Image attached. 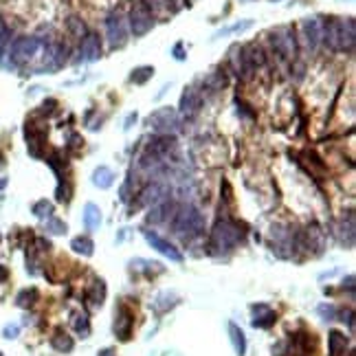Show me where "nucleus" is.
<instances>
[{"label":"nucleus","instance_id":"obj_38","mask_svg":"<svg viewBox=\"0 0 356 356\" xmlns=\"http://www.w3.org/2000/svg\"><path fill=\"white\" fill-rule=\"evenodd\" d=\"M121 200H123V202H128V200H130V181L121 187Z\"/></svg>","mask_w":356,"mask_h":356},{"label":"nucleus","instance_id":"obj_19","mask_svg":"<svg viewBox=\"0 0 356 356\" xmlns=\"http://www.w3.org/2000/svg\"><path fill=\"white\" fill-rule=\"evenodd\" d=\"M112 183H115V174H112L110 167L101 165V167H97L95 171H92V185H95V187L108 189V187H112Z\"/></svg>","mask_w":356,"mask_h":356},{"label":"nucleus","instance_id":"obj_36","mask_svg":"<svg viewBox=\"0 0 356 356\" xmlns=\"http://www.w3.org/2000/svg\"><path fill=\"white\" fill-rule=\"evenodd\" d=\"M55 194H57V200H59V202H66V200H68V194H70V191H68V187H66V185H64V187L59 185Z\"/></svg>","mask_w":356,"mask_h":356},{"label":"nucleus","instance_id":"obj_26","mask_svg":"<svg viewBox=\"0 0 356 356\" xmlns=\"http://www.w3.org/2000/svg\"><path fill=\"white\" fill-rule=\"evenodd\" d=\"M251 26H253V20H242V22H235V24H231V26H227V29L218 31L216 35H213V40H218V38H222V35H229V33H242V31H246V29H251Z\"/></svg>","mask_w":356,"mask_h":356},{"label":"nucleus","instance_id":"obj_8","mask_svg":"<svg viewBox=\"0 0 356 356\" xmlns=\"http://www.w3.org/2000/svg\"><path fill=\"white\" fill-rule=\"evenodd\" d=\"M171 150H176L174 134H156V136H152L150 143H148V148H145V152H148L150 156L158 158V161H163V158L167 156Z\"/></svg>","mask_w":356,"mask_h":356},{"label":"nucleus","instance_id":"obj_10","mask_svg":"<svg viewBox=\"0 0 356 356\" xmlns=\"http://www.w3.org/2000/svg\"><path fill=\"white\" fill-rule=\"evenodd\" d=\"M301 29H303V38H306L308 49L314 51L316 46L321 44V40H323V22H321V18H306V20H303V24H301Z\"/></svg>","mask_w":356,"mask_h":356},{"label":"nucleus","instance_id":"obj_5","mask_svg":"<svg viewBox=\"0 0 356 356\" xmlns=\"http://www.w3.org/2000/svg\"><path fill=\"white\" fill-rule=\"evenodd\" d=\"M270 44H273V49L277 55L281 57H293L297 46H295V33L293 29H288V26H279V29H275L270 33Z\"/></svg>","mask_w":356,"mask_h":356},{"label":"nucleus","instance_id":"obj_2","mask_svg":"<svg viewBox=\"0 0 356 356\" xmlns=\"http://www.w3.org/2000/svg\"><path fill=\"white\" fill-rule=\"evenodd\" d=\"M240 237H242V231H240L237 224L229 222V220H220L213 227V231H211V244L209 246L220 251V253L222 251H231L237 242H240Z\"/></svg>","mask_w":356,"mask_h":356},{"label":"nucleus","instance_id":"obj_9","mask_svg":"<svg viewBox=\"0 0 356 356\" xmlns=\"http://www.w3.org/2000/svg\"><path fill=\"white\" fill-rule=\"evenodd\" d=\"M145 240L152 244V248H156L158 253H163L165 257H169L171 262H183L181 251H178L174 244H169L167 240H165V237H161L158 233H154V231H145Z\"/></svg>","mask_w":356,"mask_h":356},{"label":"nucleus","instance_id":"obj_29","mask_svg":"<svg viewBox=\"0 0 356 356\" xmlns=\"http://www.w3.org/2000/svg\"><path fill=\"white\" fill-rule=\"evenodd\" d=\"M33 213H35L38 218H51L53 204H51L49 200H38L35 204H33Z\"/></svg>","mask_w":356,"mask_h":356},{"label":"nucleus","instance_id":"obj_16","mask_svg":"<svg viewBox=\"0 0 356 356\" xmlns=\"http://www.w3.org/2000/svg\"><path fill=\"white\" fill-rule=\"evenodd\" d=\"M171 204L167 198L165 200H161V202H156V204H152V209H150V213H148V222H152V224H161V222H165L169 218V211H171Z\"/></svg>","mask_w":356,"mask_h":356},{"label":"nucleus","instance_id":"obj_31","mask_svg":"<svg viewBox=\"0 0 356 356\" xmlns=\"http://www.w3.org/2000/svg\"><path fill=\"white\" fill-rule=\"evenodd\" d=\"M204 86H207L209 90H220L222 86H224V77H222V73H213V75H209V77H207V82H204Z\"/></svg>","mask_w":356,"mask_h":356},{"label":"nucleus","instance_id":"obj_43","mask_svg":"<svg viewBox=\"0 0 356 356\" xmlns=\"http://www.w3.org/2000/svg\"><path fill=\"white\" fill-rule=\"evenodd\" d=\"M7 187V178H0V191H3Z\"/></svg>","mask_w":356,"mask_h":356},{"label":"nucleus","instance_id":"obj_12","mask_svg":"<svg viewBox=\"0 0 356 356\" xmlns=\"http://www.w3.org/2000/svg\"><path fill=\"white\" fill-rule=\"evenodd\" d=\"M79 53H82V59H84V62H97L99 55H101V44H99V35H95V33H88V35L82 40V49H79Z\"/></svg>","mask_w":356,"mask_h":356},{"label":"nucleus","instance_id":"obj_1","mask_svg":"<svg viewBox=\"0 0 356 356\" xmlns=\"http://www.w3.org/2000/svg\"><path fill=\"white\" fill-rule=\"evenodd\" d=\"M202 229H204V220H202V213L196 207L178 209L174 220H171V231L181 237L198 235V233H202Z\"/></svg>","mask_w":356,"mask_h":356},{"label":"nucleus","instance_id":"obj_14","mask_svg":"<svg viewBox=\"0 0 356 356\" xmlns=\"http://www.w3.org/2000/svg\"><path fill=\"white\" fill-rule=\"evenodd\" d=\"M354 18L339 20V40H341V51H352L354 49Z\"/></svg>","mask_w":356,"mask_h":356},{"label":"nucleus","instance_id":"obj_41","mask_svg":"<svg viewBox=\"0 0 356 356\" xmlns=\"http://www.w3.org/2000/svg\"><path fill=\"white\" fill-rule=\"evenodd\" d=\"M97 356H117V354H115V349H112V347H105V349H101V352H99Z\"/></svg>","mask_w":356,"mask_h":356},{"label":"nucleus","instance_id":"obj_44","mask_svg":"<svg viewBox=\"0 0 356 356\" xmlns=\"http://www.w3.org/2000/svg\"><path fill=\"white\" fill-rule=\"evenodd\" d=\"M0 240H3V235H0Z\"/></svg>","mask_w":356,"mask_h":356},{"label":"nucleus","instance_id":"obj_40","mask_svg":"<svg viewBox=\"0 0 356 356\" xmlns=\"http://www.w3.org/2000/svg\"><path fill=\"white\" fill-rule=\"evenodd\" d=\"M174 57H176V59H185V53H183V44H176V46H174Z\"/></svg>","mask_w":356,"mask_h":356},{"label":"nucleus","instance_id":"obj_32","mask_svg":"<svg viewBox=\"0 0 356 356\" xmlns=\"http://www.w3.org/2000/svg\"><path fill=\"white\" fill-rule=\"evenodd\" d=\"M73 326H75V330H77V332H82L84 336L90 332V323H88V316H86V314L77 316V319H75V323H73Z\"/></svg>","mask_w":356,"mask_h":356},{"label":"nucleus","instance_id":"obj_35","mask_svg":"<svg viewBox=\"0 0 356 356\" xmlns=\"http://www.w3.org/2000/svg\"><path fill=\"white\" fill-rule=\"evenodd\" d=\"M319 314H323L330 321V319H334L336 310H334V306H319Z\"/></svg>","mask_w":356,"mask_h":356},{"label":"nucleus","instance_id":"obj_4","mask_svg":"<svg viewBox=\"0 0 356 356\" xmlns=\"http://www.w3.org/2000/svg\"><path fill=\"white\" fill-rule=\"evenodd\" d=\"M152 26H154V16H152L150 7L145 3H136L130 9V29H132V33H134L136 38H141L152 29Z\"/></svg>","mask_w":356,"mask_h":356},{"label":"nucleus","instance_id":"obj_7","mask_svg":"<svg viewBox=\"0 0 356 356\" xmlns=\"http://www.w3.org/2000/svg\"><path fill=\"white\" fill-rule=\"evenodd\" d=\"M40 46H42V42H40L38 38H20L11 46V59L16 64L26 62V59H31L40 51Z\"/></svg>","mask_w":356,"mask_h":356},{"label":"nucleus","instance_id":"obj_21","mask_svg":"<svg viewBox=\"0 0 356 356\" xmlns=\"http://www.w3.org/2000/svg\"><path fill=\"white\" fill-rule=\"evenodd\" d=\"M70 248L75 251V253H79V255H86V257H90L92 253H95V244H92V240H90V237H86V235L75 237V240L70 242Z\"/></svg>","mask_w":356,"mask_h":356},{"label":"nucleus","instance_id":"obj_24","mask_svg":"<svg viewBox=\"0 0 356 356\" xmlns=\"http://www.w3.org/2000/svg\"><path fill=\"white\" fill-rule=\"evenodd\" d=\"M345 345H347L345 336L341 332H336V330H332V332H330V356H339L343 349H345Z\"/></svg>","mask_w":356,"mask_h":356},{"label":"nucleus","instance_id":"obj_27","mask_svg":"<svg viewBox=\"0 0 356 356\" xmlns=\"http://www.w3.org/2000/svg\"><path fill=\"white\" fill-rule=\"evenodd\" d=\"M35 299H38V290L35 288H26V290H22V293L16 297V303L20 308H29V306L35 303Z\"/></svg>","mask_w":356,"mask_h":356},{"label":"nucleus","instance_id":"obj_25","mask_svg":"<svg viewBox=\"0 0 356 356\" xmlns=\"http://www.w3.org/2000/svg\"><path fill=\"white\" fill-rule=\"evenodd\" d=\"M66 26H68V31H70L73 38L82 40V38L88 35V29H86V24L79 18H68V20H66Z\"/></svg>","mask_w":356,"mask_h":356},{"label":"nucleus","instance_id":"obj_18","mask_svg":"<svg viewBox=\"0 0 356 356\" xmlns=\"http://www.w3.org/2000/svg\"><path fill=\"white\" fill-rule=\"evenodd\" d=\"M84 224H86L88 231H95V229L101 227V209H99L97 204L88 202L84 207Z\"/></svg>","mask_w":356,"mask_h":356},{"label":"nucleus","instance_id":"obj_3","mask_svg":"<svg viewBox=\"0 0 356 356\" xmlns=\"http://www.w3.org/2000/svg\"><path fill=\"white\" fill-rule=\"evenodd\" d=\"M148 125L156 134H174L181 130V117L174 108H158L148 117Z\"/></svg>","mask_w":356,"mask_h":356},{"label":"nucleus","instance_id":"obj_23","mask_svg":"<svg viewBox=\"0 0 356 356\" xmlns=\"http://www.w3.org/2000/svg\"><path fill=\"white\" fill-rule=\"evenodd\" d=\"M231 66H233L235 75L248 77L246 66H244V55H242V49H240V46H233V49H231Z\"/></svg>","mask_w":356,"mask_h":356},{"label":"nucleus","instance_id":"obj_17","mask_svg":"<svg viewBox=\"0 0 356 356\" xmlns=\"http://www.w3.org/2000/svg\"><path fill=\"white\" fill-rule=\"evenodd\" d=\"M229 334H231V343H233V349L237 356H244L246 354V336H244L242 328L237 326V323L231 321L229 323Z\"/></svg>","mask_w":356,"mask_h":356},{"label":"nucleus","instance_id":"obj_6","mask_svg":"<svg viewBox=\"0 0 356 356\" xmlns=\"http://www.w3.org/2000/svg\"><path fill=\"white\" fill-rule=\"evenodd\" d=\"M105 35H108L110 49H121L128 42V31H125V22L121 13H110L105 18Z\"/></svg>","mask_w":356,"mask_h":356},{"label":"nucleus","instance_id":"obj_30","mask_svg":"<svg viewBox=\"0 0 356 356\" xmlns=\"http://www.w3.org/2000/svg\"><path fill=\"white\" fill-rule=\"evenodd\" d=\"M46 231L53 235H62L66 233V222L59 220V218H49V222H46Z\"/></svg>","mask_w":356,"mask_h":356},{"label":"nucleus","instance_id":"obj_37","mask_svg":"<svg viewBox=\"0 0 356 356\" xmlns=\"http://www.w3.org/2000/svg\"><path fill=\"white\" fill-rule=\"evenodd\" d=\"M7 38H9V29H7V24L0 20V46L7 42Z\"/></svg>","mask_w":356,"mask_h":356},{"label":"nucleus","instance_id":"obj_20","mask_svg":"<svg viewBox=\"0 0 356 356\" xmlns=\"http://www.w3.org/2000/svg\"><path fill=\"white\" fill-rule=\"evenodd\" d=\"M130 326H132V316L128 308H119V316L115 321V332L121 336V339H128L130 336Z\"/></svg>","mask_w":356,"mask_h":356},{"label":"nucleus","instance_id":"obj_33","mask_svg":"<svg viewBox=\"0 0 356 356\" xmlns=\"http://www.w3.org/2000/svg\"><path fill=\"white\" fill-rule=\"evenodd\" d=\"M143 3L148 5V7H152V9L161 11V9H165V7L169 5V0H143Z\"/></svg>","mask_w":356,"mask_h":356},{"label":"nucleus","instance_id":"obj_13","mask_svg":"<svg viewBox=\"0 0 356 356\" xmlns=\"http://www.w3.org/2000/svg\"><path fill=\"white\" fill-rule=\"evenodd\" d=\"M165 196H167V187L161 185V183H152L141 191L138 204H156V202L165 200Z\"/></svg>","mask_w":356,"mask_h":356},{"label":"nucleus","instance_id":"obj_15","mask_svg":"<svg viewBox=\"0 0 356 356\" xmlns=\"http://www.w3.org/2000/svg\"><path fill=\"white\" fill-rule=\"evenodd\" d=\"M251 310H253V314H255V319H253V326L255 328H270L277 321V314L268 306H264V303H260V306H253Z\"/></svg>","mask_w":356,"mask_h":356},{"label":"nucleus","instance_id":"obj_11","mask_svg":"<svg viewBox=\"0 0 356 356\" xmlns=\"http://www.w3.org/2000/svg\"><path fill=\"white\" fill-rule=\"evenodd\" d=\"M178 108H181V115L191 119L200 108V95H198L196 88H185L183 97H181V103H178Z\"/></svg>","mask_w":356,"mask_h":356},{"label":"nucleus","instance_id":"obj_28","mask_svg":"<svg viewBox=\"0 0 356 356\" xmlns=\"http://www.w3.org/2000/svg\"><path fill=\"white\" fill-rule=\"evenodd\" d=\"M152 75H154V68H152V66H138V68L132 70L130 79L134 84H145L148 79H152Z\"/></svg>","mask_w":356,"mask_h":356},{"label":"nucleus","instance_id":"obj_45","mask_svg":"<svg viewBox=\"0 0 356 356\" xmlns=\"http://www.w3.org/2000/svg\"><path fill=\"white\" fill-rule=\"evenodd\" d=\"M0 165H3V163H0Z\"/></svg>","mask_w":356,"mask_h":356},{"label":"nucleus","instance_id":"obj_39","mask_svg":"<svg viewBox=\"0 0 356 356\" xmlns=\"http://www.w3.org/2000/svg\"><path fill=\"white\" fill-rule=\"evenodd\" d=\"M134 121H136V112H132V115H128V119H125V125H123V128H125V130H130Z\"/></svg>","mask_w":356,"mask_h":356},{"label":"nucleus","instance_id":"obj_34","mask_svg":"<svg viewBox=\"0 0 356 356\" xmlns=\"http://www.w3.org/2000/svg\"><path fill=\"white\" fill-rule=\"evenodd\" d=\"M18 332H20V328H18V326H5L3 336H5V339H16Z\"/></svg>","mask_w":356,"mask_h":356},{"label":"nucleus","instance_id":"obj_42","mask_svg":"<svg viewBox=\"0 0 356 356\" xmlns=\"http://www.w3.org/2000/svg\"><path fill=\"white\" fill-rule=\"evenodd\" d=\"M3 279H7V270H5L3 264H0V281H3Z\"/></svg>","mask_w":356,"mask_h":356},{"label":"nucleus","instance_id":"obj_22","mask_svg":"<svg viewBox=\"0 0 356 356\" xmlns=\"http://www.w3.org/2000/svg\"><path fill=\"white\" fill-rule=\"evenodd\" d=\"M51 345L57 352H70L75 347V343H73V339L66 332H55V336H51Z\"/></svg>","mask_w":356,"mask_h":356}]
</instances>
